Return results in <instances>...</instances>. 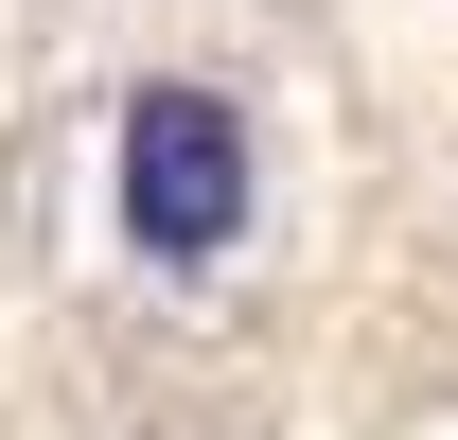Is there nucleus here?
I'll use <instances>...</instances> for the list:
<instances>
[{
    "label": "nucleus",
    "instance_id": "f257e3e1",
    "mask_svg": "<svg viewBox=\"0 0 458 440\" xmlns=\"http://www.w3.org/2000/svg\"><path fill=\"white\" fill-rule=\"evenodd\" d=\"M229 229H247V106L159 71L123 106V247L141 265H229Z\"/></svg>",
    "mask_w": 458,
    "mask_h": 440
}]
</instances>
